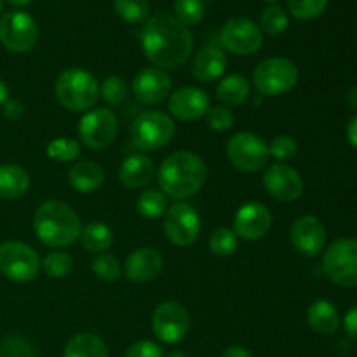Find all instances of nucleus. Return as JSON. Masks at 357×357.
<instances>
[{
  "label": "nucleus",
  "instance_id": "obj_14",
  "mask_svg": "<svg viewBox=\"0 0 357 357\" xmlns=\"http://www.w3.org/2000/svg\"><path fill=\"white\" fill-rule=\"evenodd\" d=\"M152 331L162 344L173 345L190 331V316L180 302H164L153 310Z\"/></svg>",
  "mask_w": 357,
  "mask_h": 357
},
{
  "label": "nucleus",
  "instance_id": "obj_50",
  "mask_svg": "<svg viewBox=\"0 0 357 357\" xmlns=\"http://www.w3.org/2000/svg\"><path fill=\"white\" fill-rule=\"evenodd\" d=\"M164 357H188V354H185V352H181V351H173Z\"/></svg>",
  "mask_w": 357,
  "mask_h": 357
},
{
  "label": "nucleus",
  "instance_id": "obj_48",
  "mask_svg": "<svg viewBox=\"0 0 357 357\" xmlns=\"http://www.w3.org/2000/svg\"><path fill=\"white\" fill-rule=\"evenodd\" d=\"M9 100V87L7 84L0 79V107H3V103Z\"/></svg>",
  "mask_w": 357,
  "mask_h": 357
},
{
  "label": "nucleus",
  "instance_id": "obj_28",
  "mask_svg": "<svg viewBox=\"0 0 357 357\" xmlns=\"http://www.w3.org/2000/svg\"><path fill=\"white\" fill-rule=\"evenodd\" d=\"M79 239L82 243L84 250L89 251V253L100 255L112 248V244H114V232L105 223L91 222L86 227H82Z\"/></svg>",
  "mask_w": 357,
  "mask_h": 357
},
{
  "label": "nucleus",
  "instance_id": "obj_30",
  "mask_svg": "<svg viewBox=\"0 0 357 357\" xmlns=\"http://www.w3.org/2000/svg\"><path fill=\"white\" fill-rule=\"evenodd\" d=\"M289 24V17L281 6L265 7L260 16V30L271 37L284 33Z\"/></svg>",
  "mask_w": 357,
  "mask_h": 357
},
{
  "label": "nucleus",
  "instance_id": "obj_9",
  "mask_svg": "<svg viewBox=\"0 0 357 357\" xmlns=\"http://www.w3.org/2000/svg\"><path fill=\"white\" fill-rule=\"evenodd\" d=\"M227 157L236 169L243 173H258L265 169L271 159L265 139L253 132H237L227 143Z\"/></svg>",
  "mask_w": 357,
  "mask_h": 357
},
{
  "label": "nucleus",
  "instance_id": "obj_49",
  "mask_svg": "<svg viewBox=\"0 0 357 357\" xmlns=\"http://www.w3.org/2000/svg\"><path fill=\"white\" fill-rule=\"evenodd\" d=\"M7 2H9L10 6H14V7H24V6H28L31 0H7Z\"/></svg>",
  "mask_w": 357,
  "mask_h": 357
},
{
  "label": "nucleus",
  "instance_id": "obj_25",
  "mask_svg": "<svg viewBox=\"0 0 357 357\" xmlns=\"http://www.w3.org/2000/svg\"><path fill=\"white\" fill-rule=\"evenodd\" d=\"M307 323L319 335H333L340 328V316L328 300H317L307 310Z\"/></svg>",
  "mask_w": 357,
  "mask_h": 357
},
{
  "label": "nucleus",
  "instance_id": "obj_5",
  "mask_svg": "<svg viewBox=\"0 0 357 357\" xmlns=\"http://www.w3.org/2000/svg\"><path fill=\"white\" fill-rule=\"evenodd\" d=\"M298 68L288 58L264 59L253 72V84L261 96H281L289 93L298 82Z\"/></svg>",
  "mask_w": 357,
  "mask_h": 357
},
{
  "label": "nucleus",
  "instance_id": "obj_6",
  "mask_svg": "<svg viewBox=\"0 0 357 357\" xmlns=\"http://www.w3.org/2000/svg\"><path fill=\"white\" fill-rule=\"evenodd\" d=\"M176 132L174 121L159 110H149L139 114L131 126L132 143L143 152H153L173 139Z\"/></svg>",
  "mask_w": 357,
  "mask_h": 357
},
{
  "label": "nucleus",
  "instance_id": "obj_19",
  "mask_svg": "<svg viewBox=\"0 0 357 357\" xmlns=\"http://www.w3.org/2000/svg\"><path fill=\"white\" fill-rule=\"evenodd\" d=\"M209 108H211V101L208 94L199 87L185 86L169 94V112L178 121H199L206 117Z\"/></svg>",
  "mask_w": 357,
  "mask_h": 357
},
{
  "label": "nucleus",
  "instance_id": "obj_3",
  "mask_svg": "<svg viewBox=\"0 0 357 357\" xmlns=\"http://www.w3.org/2000/svg\"><path fill=\"white\" fill-rule=\"evenodd\" d=\"M33 230L42 244L63 250L75 243L82 232L79 215L63 201H45L33 215Z\"/></svg>",
  "mask_w": 357,
  "mask_h": 357
},
{
  "label": "nucleus",
  "instance_id": "obj_39",
  "mask_svg": "<svg viewBox=\"0 0 357 357\" xmlns=\"http://www.w3.org/2000/svg\"><path fill=\"white\" fill-rule=\"evenodd\" d=\"M268 152H271V157H274L275 160L284 162V160L293 159L298 153V142L288 135L275 136L271 145H268Z\"/></svg>",
  "mask_w": 357,
  "mask_h": 357
},
{
  "label": "nucleus",
  "instance_id": "obj_2",
  "mask_svg": "<svg viewBox=\"0 0 357 357\" xmlns=\"http://www.w3.org/2000/svg\"><path fill=\"white\" fill-rule=\"evenodd\" d=\"M157 180L166 197L183 202L202 190L208 180V167L197 153L180 150L162 160Z\"/></svg>",
  "mask_w": 357,
  "mask_h": 357
},
{
  "label": "nucleus",
  "instance_id": "obj_10",
  "mask_svg": "<svg viewBox=\"0 0 357 357\" xmlns=\"http://www.w3.org/2000/svg\"><path fill=\"white\" fill-rule=\"evenodd\" d=\"M79 138L91 150H105L114 143L119 132V119L108 108L87 110L79 121Z\"/></svg>",
  "mask_w": 357,
  "mask_h": 357
},
{
  "label": "nucleus",
  "instance_id": "obj_21",
  "mask_svg": "<svg viewBox=\"0 0 357 357\" xmlns=\"http://www.w3.org/2000/svg\"><path fill=\"white\" fill-rule=\"evenodd\" d=\"M227 68L225 52L215 45L202 47L192 59V75L199 82H215L223 75Z\"/></svg>",
  "mask_w": 357,
  "mask_h": 357
},
{
  "label": "nucleus",
  "instance_id": "obj_12",
  "mask_svg": "<svg viewBox=\"0 0 357 357\" xmlns=\"http://www.w3.org/2000/svg\"><path fill=\"white\" fill-rule=\"evenodd\" d=\"M162 227L169 243L187 248L201 236V216L187 202H176L164 213Z\"/></svg>",
  "mask_w": 357,
  "mask_h": 357
},
{
  "label": "nucleus",
  "instance_id": "obj_22",
  "mask_svg": "<svg viewBox=\"0 0 357 357\" xmlns=\"http://www.w3.org/2000/svg\"><path fill=\"white\" fill-rule=\"evenodd\" d=\"M153 174H155V167H153L152 159L143 153H135L121 164L119 180L124 187L136 190V188L146 187L153 180Z\"/></svg>",
  "mask_w": 357,
  "mask_h": 357
},
{
  "label": "nucleus",
  "instance_id": "obj_36",
  "mask_svg": "<svg viewBox=\"0 0 357 357\" xmlns=\"http://www.w3.org/2000/svg\"><path fill=\"white\" fill-rule=\"evenodd\" d=\"M93 272L96 274L98 279L105 282H115L119 281V278L122 275V267L121 261H119L117 257L110 253H100L93 260V265H91Z\"/></svg>",
  "mask_w": 357,
  "mask_h": 357
},
{
  "label": "nucleus",
  "instance_id": "obj_16",
  "mask_svg": "<svg viewBox=\"0 0 357 357\" xmlns=\"http://www.w3.org/2000/svg\"><path fill=\"white\" fill-rule=\"evenodd\" d=\"M289 239L300 255L314 258L326 246V227L317 216H300L289 229Z\"/></svg>",
  "mask_w": 357,
  "mask_h": 357
},
{
  "label": "nucleus",
  "instance_id": "obj_23",
  "mask_svg": "<svg viewBox=\"0 0 357 357\" xmlns=\"http://www.w3.org/2000/svg\"><path fill=\"white\" fill-rule=\"evenodd\" d=\"M103 167L93 160H79L68 169V183L80 194H93L103 185Z\"/></svg>",
  "mask_w": 357,
  "mask_h": 357
},
{
  "label": "nucleus",
  "instance_id": "obj_52",
  "mask_svg": "<svg viewBox=\"0 0 357 357\" xmlns=\"http://www.w3.org/2000/svg\"><path fill=\"white\" fill-rule=\"evenodd\" d=\"M265 2H278V0H265Z\"/></svg>",
  "mask_w": 357,
  "mask_h": 357
},
{
  "label": "nucleus",
  "instance_id": "obj_18",
  "mask_svg": "<svg viewBox=\"0 0 357 357\" xmlns=\"http://www.w3.org/2000/svg\"><path fill=\"white\" fill-rule=\"evenodd\" d=\"M171 87H173V82H171L169 73L157 66L143 68L132 79V94L143 105L162 103L169 98Z\"/></svg>",
  "mask_w": 357,
  "mask_h": 357
},
{
  "label": "nucleus",
  "instance_id": "obj_26",
  "mask_svg": "<svg viewBox=\"0 0 357 357\" xmlns=\"http://www.w3.org/2000/svg\"><path fill=\"white\" fill-rule=\"evenodd\" d=\"M63 357H110L108 347L98 335L79 333L66 344Z\"/></svg>",
  "mask_w": 357,
  "mask_h": 357
},
{
  "label": "nucleus",
  "instance_id": "obj_15",
  "mask_svg": "<svg viewBox=\"0 0 357 357\" xmlns=\"http://www.w3.org/2000/svg\"><path fill=\"white\" fill-rule=\"evenodd\" d=\"M264 187L272 197L281 202L298 201L305 190V183L298 171L284 162L268 166L264 174Z\"/></svg>",
  "mask_w": 357,
  "mask_h": 357
},
{
  "label": "nucleus",
  "instance_id": "obj_7",
  "mask_svg": "<svg viewBox=\"0 0 357 357\" xmlns=\"http://www.w3.org/2000/svg\"><path fill=\"white\" fill-rule=\"evenodd\" d=\"M324 274L342 288L357 286V239L344 237L335 241L323 257Z\"/></svg>",
  "mask_w": 357,
  "mask_h": 357
},
{
  "label": "nucleus",
  "instance_id": "obj_8",
  "mask_svg": "<svg viewBox=\"0 0 357 357\" xmlns=\"http://www.w3.org/2000/svg\"><path fill=\"white\" fill-rule=\"evenodd\" d=\"M42 260L37 251L20 241H7L0 246V272L9 281L30 282L38 275Z\"/></svg>",
  "mask_w": 357,
  "mask_h": 357
},
{
  "label": "nucleus",
  "instance_id": "obj_40",
  "mask_svg": "<svg viewBox=\"0 0 357 357\" xmlns=\"http://www.w3.org/2000/svg\"><path fill=\"white\" fill-rule=\"evenodd\" d=\"M0 357H35V351L26 338L13 335L0 342Z\"/></svg>",
  "mask_w": 357,
  "mask_h": 357
},
{
  "label": "nucleus",
  "instance_id": "obj_46",
  "mask_svg": "<svg viewBox=\"0 0 357 357\" xmlns=\"http://www.w3.org/2000/svg\"><path fill=\"white\" fill-rule=\"evenodd\" d=\"M347 139L354 149H357V115L352 117L347 124Z\"/></svg>",
  "mask_w": 357,
  "mask_h": 357
},
{
  "label": "nucleus",
  "instance_id": "obj_44",
  "mask_svg": "<svg viewBox=\"0 0 357 357\" xmlns=\"http://www.w3.org/2000/svg\"><path fill=\"white\" fill-rule=\"evenodd\" d=\"M344 328H345V333H347L352 340L357 342V305L352 307V309L347 312V316H345Z\"/></svg>",
  "mask_w": 357,
  "mask_h": 357
},
{
  "label": "nucleus",
  "instance_id": "obj_27",
  "mask_svg": "<svg viewBox=\"0 0 357 357\" xmlns=\"http://www.w3.org/2000/svg\"><path fill=\"white\" fill-rule=\"evenodd\" d=\"M250 84L239 73L225 77L216 86V98L229 107H239L250 98Z\"/></svg>",
  "mask_w": 357,
  "mask_h": 357
},
{
  "label": "nucleus",
  "instance_id": "obj_20",
  "mask_svg": "<svg viewBox=\"0 0 357 357\" xmlns=\"http://www.w3.org/2000/svg\"><path fill=\"white\" fill-rule=\"evenodd\" d=\"M164 268V258L155 248H139V250L132 251L128 257L124 265L126 278L131 282H143L155 281L160 275Z\"/></svg>",
  "mask_w": 357,
  "mask_h": 357
},
{
  "label": "nucleus",
  "instance_id": "obj_41",
  "mask_svg": "<svg viewBox=\"0 0 357 357\" xmlns=\"http://www.w3.org/2000/svg\"><path fill=\"white\" fill-rule=\"evenodd\" d=\"M206 122H208V126L213 131L223 132L234 128L236 115H234V112L229 107H213L206 114Z\"/></svg>",
  "mask_w": 357,
  "mask_h": 357
},
{
  "label": "nucleus",
  "instance_id": "obj_11",
  "mask_svg": "<svg viewBox=\"0 0 357 357\" xmlns=\"http://www.w3.org/2000/svg\"><path fill=\"white\" fill-rule=\"evenodd\" d=\"M38 24L23 10H10L0 17V44L10 52H26L38 40Z\"/></svg>",
  "mask_w": 357,
  "mask_h": 357
},
{
  "label": "nucleus",
  "instance_id": "obj_37",
  "mask_svg": "<svg viewBox=\"0 0 357 357\" xmlns=\"http://www.w3.org/2000/svg\"><path fill=\"white\" fill-rule=\"evenodd\" d=\"M100 94L105 103H108L110 107H119V105L124 103L129 94L128 84H126V80L122 77L108 75L103 80V84H101Z\"/></svg>",
  "mask_w": 357,
  "mask_h": 357
},
{
  "label": "nucleus",
  "instance_id": "obj_45",
  "mask_svg": "<svg viewBox=\"0 0 357 357\" xmlns=\"http://www.w3.org/2000/svg\"><path fill=\"white\" fill-rule=\"evenodd\" d=\"M222 357H255V356L251 354L248 349L239 347V345H232V347H229L225 352H223Z\"/></svg>",
  "mask_w": 357,
  "mask_h": 357
},
{
  "label": "nucleus",
  "instance_id": "obj_17",
  "mask_svg": "<svg viewBox=\"0 0 357 357\" xmlns=\"http://www.w3.org/2000/svg\"><path fill=\"white\" fill-rule=\"evenodd\" d=\"M272 227V213L261 202H246L234 216V232L244 241H260Z\"/></svg>",
  "mask_w": 357,
  "mask_h": 357
},
{
  "label": "nucleus",
  "instance_id": "obj_38",
  "mask_svg": "<svg viewBox=\"0 0 357 357\" xmlns=\"http://www.w3.org/2000/svg\"><path fill=\"white\" fill-rule=\"evenodd\" d=\"M328 0H288V10L293 17L302 21L316 20L326 10Z\"/></svg>",
  "mask_w": 357,
  "mask_h": 357
},
{
  "label": "nucleus",
  "instance_id": "obj_51",
  "mask_svg": "<svg viewBox=\"0 0 357 357\" xmlns=\"http://www.w3.org/2000/svg\"><path fill=\"white\" fill-rule=\"evenodd\" d=\"M2 7H3V0H0V13H2Z\"/></svg>",
  "mask_w": 357,
  "mask_h": 357
},
{
  "label": "nucleus",
  "instance_id": "obj_32",
  "mask_svg": "<svg viewBox=\"0 0 357 357\" xmlns=\"http://www.w3.org/2000/svg\"><path fill=\"white\" fill-rule=\"evenodd\" d=\"M45 153L56 162H73L80 157V143L73 138H56L49 143Z\"/></svg>",
  "mask_w": 357,
  "mask_h": 357
},
{
  "label": "nucleus",
  "instance_id": "obj_31",
  "mask_svg": "<svg viewBox=\"0 0 357 357\" xmlns=\"http://www.w3.org/2000/svg\"><path fill=\"white\" fill-rule=\"evenodd\" d=\"M115 13L128 23H143L149 20V0H114Z\"/></svg>",
  "mask_w": 357,
  "mask_h": 357
},
{
  "label": "nucleus",
  "instance_id": "obj_35",
  "mask_svg": "<svg viewBox=\"0 0 357 357\" xmlns=\"http://www.w3.org/2000/svg\"><path fill=\"white\" fill-rule=\"evenodd\" d=\"M237 239L239 237L236 236L232 229L220 227L209 236V250L216 257H230V255L236 253Z\"/></svg>",
  "mask_w": 357,
  "mask_h": 357
},
{
  "label": "nucleus",
  "instance_id": "obj_47",
  "mask_svg": "<svg viewBox=\"0 0 357 357\" xmlns=\"http://www.w3.org/2000/svg\"><path fill=\"white\" fill-rule=\"evenodd\" d=\"M345 100H347L349 107L357 110V86L351 87V89L347 91V96H345Z\"/></svg>",
  "mask_w": 357,
  "mask_h": 357
},
{
  "label": "nucleus",
  "instance_id": "obj_1",
  "mask_svg": "<svg viewBox=\"0 0 357 357\" xmlns=\"http://www.w3.org/2000/svg\"><path fill=\"white\" fill-rule=\"evenodd\" d=\"M142 47L146 59L160 70H176L188 61L194 37L188 26L173 14L159 13L149 17L142 31Z\"/></svg>",
  "mask_w": 357,
  "mask_h": 357
},
{
  "label": "nucleus",
  "instance_id": "obj_4",
  "mask_svg": "<svg viewBox=\"0 0 357 357\" xmlns=\"http://www.w3.org/2000/svg\"><path fill=\"white\" fill-rule=\"evenodd\" d=\"M59 105L73 114L87 112L96 105L100 86L96 77L84 68H68L59 73L54 84Z\"/></svg>",
  "mask_w": 357,
  "mask_h": 357
},
{
  "label": "nucleus",
  "instance_id": "obj_34",
  "mask_svg": "<svg viewBox=\"0 0 357 357\" xmlns=\"http://www.w3.org/2000/svg\"><path fill=\"white\" fill-rule=\"evenodd\" d=\"M204 14V0H176L174 2V17L185 26L201 23Z\"/></svg>",
  "mask_w": 357,
  "mask_h": 357
},
{
  "label": "nucleus",
  "instance_id": "obj_43",
  "mask_svg": "<svg viewBox=\"0 0 357 357\" xmlns=\"http://www.w3.org/2000/svg\"><path fill=\"white\" fill-rule=\"evenodd\" d=\"M3 117L9 119V121H21V119L24 117V114H26V108H24V105L21 103V101L17 100H7L6 103H3Z\"/></svg>",
  "mask_w": 357,
  "mask_h": 357
},
{
  "label": "nucleus",
  "instance_id": "obj_13",
  "mask_svg": "<svg viewBox=\"0 0 357 357\" xmlns=\"http://www.w3.org/2000/svg\"><path fill=\"white\" fill-rule=\"evenodd\" d=\"M220 42L234 54L253 56L264 45V31L248 17H232L222 26Z\"/></svg>",
  "mask_w": 357,
  "mask_h": 357
},
{
  "label": "nucleus",
  "instance_id": "obj_42",
  "mask_svg": "<svg viewBox=\"0 0 357 357\" xmlns=\"http://www.w3.org/2000/svg\"><path fill=\"white\" fill-rule=\"evenodd\" d=\"M124 357H164L162 347L155 342L150 340H139L135 342L131 347L126 351Z\"/></svg>",
  "mask_w": 357,
  "mask_h": 357
},
{
  "label": "nucleus",
  "instance_id": "obj_33",
  "mask_svg": "<svg viewBox=\"0 0 357 357\" xmlns=\"http://www.w3.org/2000/svg\"><path fill=\"white\" fill-rule=\"evenodd\" d=\"M42 271L51 279H63L73 271V258L65 251H52L42 260Z\"/></svg>",
  "mask_w": 357,
  "mask_h": 357
},
{
  "label": "nucleus",
  "instance_id": "obj_29",
  "mask_svg": "<svg viewBox=\"0 0 357 357\" xmlns=\"http://www.w3.org/2000/svg\"><path fill=\"white\" fill-rule=\"evenodd\" d=\"M167 197L162 194V190L157 188H149L143 190L136 199V211L146 220H157L164 216L167 211Z\"/></svg>",
  "mask_w": 357,
  "mask_h": 357
},
{
  "label": "nucleus",
  "instance_id": "obj_24",
  "mask_svg": "<svg viewBox=\"0 0 357 357\" xmlns=\"http://www.w3.org/2000/svg\"><path fill=\"white\" fill-rule=\"evenodd\" d=\"M30 188V174L17 164L0 166V199L16 201Z\"/></svg>",
  "mask_w": 357,
  "mask_h": 357
}]
</instances>
